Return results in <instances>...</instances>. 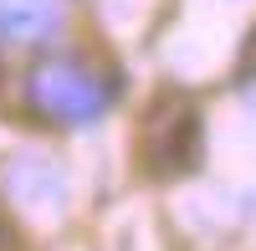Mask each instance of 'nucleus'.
Masks as SVG:
<instances>
[{
    "label": "nucleus",
    "mask_w": 256,
    "mask_h": 251,
    "mask_svg": "<svg viewBox=\"0 0 256 251\" xmlns=\"http://www.w3.org/2000/svg\"><path fill=\"white\" fill-rule=\"evenodd\" d=\"M200 159V108L184 92H159L138 128V170L148 180H174Z\"/></svg>",
    "instance_id": "nucleus-1"
},
{
    "label": "nucleus",
    "mask_w": 256,
    "mask_h": 251,
    "mask_svg": "<svg viewBox=\"0 0 256 251\" xmlns=\"http://www.w3.org/2000/svg\"><path fill=\"white\" fill-rule=\"evenodd\" d=\"M31 102L41 113H52L62 123H92L108 108V88L88 72V67H72V62H56V67H41L31 77Z\"/></svg>",
    "instance_id": "nucleus-2"
},
{
    "label": "nucleus",
    "mask_w": 256,
    "mask_h": 251,
    "mask_svg": "<svg viewBox=\"0 0 256 251\" xmlns=\"http://www.w3.org/2000/svg\"><path fill=\"white\" fill-rule=\"evenodd\" d=\"M62 26L56 0H0V36L6 41H46Z\"/></svg>",
    "instance_id": "nucleus-3"
}]
</instances>
